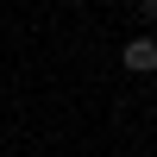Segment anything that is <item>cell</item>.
Masks as SVG:
<instances>
[{
	"mask_svg": "<svg viewBox=\"0 0 157 157\" xmlns=\"http://www.w3.org/2000/svg\"><path fill=\"white\" fill-rule=\"evenodd\" d=\"M138 13H145V19H151V25H157V0H138Z\"/></svg>",
	"mask_w": 157,
	"mask_h": 157,
	"instance_id": "7a4b0ae2",
	"label": "cell"
},
{
	"mask_svg": "<svg viewBox=\"0 0 157 157\" xmlns=\"http://www.w3.org/2000/svg\"><path fill=\"white\" fill-rule=\"evenodd\" d=\"M126 69L132 75H151L157 69V38H132V44H126Z\"/></svg>",
	"mask_w": 157,
	"mask_h": 157,
	"instance_id": "6da1fadb",
	"label": "cell"
}]
</instances>
